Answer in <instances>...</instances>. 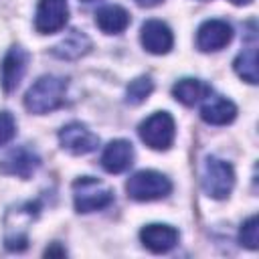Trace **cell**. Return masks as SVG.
<instances>
[{"label": "cell", "mask_w": 259, "mask_h": 259, "mask_svg": "<svg viewBox=\"0 0 259 259\" xmlns=\"http://www.w3.org/2000/svg\"><path fill=\"white\" fill-rule=\"evenodd\" d=\"M65 91H67V81L63 77L42 75L28 87L24 95V107L36 115L55 111L65 103Z\"/></svg>", "instance_id": "obj_1"}, {"label": "cell", "mask_w": 259, "mask_h": 259, "mask_svg": "<svg viewBox=\"0 0 259 259\" xmlns=\"http://www.w3.org/2000/svg\"><path fill=\"white\" fill-rule=\"evenodd\" d=\"M113 202V190L93 178V176H81L73 182V204L77 212H93L103 210Z\"/></svg>", "instance_id": "obj_2"}, {"label": "cell", "mask_w": 259, "mask_h": 259, "mask_svg": "<svg viewBox=\"0 0 259 259\" xmlns=\"http://www.w3.org/2000/svg\"><path fill=\"white\" fill-rule=\"evenodd\" d=\"M125 192L130 198H134L138 202H150V200L168 196L172 192V182L162 172L140 170V172L132 174L130 180L125 182Z\"/></svg>", "instance_id": "obj_3"}, {"label": "cell", "mask_w": 259, "mask_h": 259, "mask_svg": "<svg viewBox=\"0 0 259 259\" xmlns=\"http://www.w3.org/2000/svg\"><path fill=\"white\" fill-rule=\"evenodd\" d=\"M138 134H140V140L148 148L164 152L174 142L176 125H174V119L168 111H156L138 125Z\"/></svg>", "instance_id": "obj_4"}, {"label": "cell", "mask_w": 259, "mask_h": 259, "mask_svg": "<svg viewBox=\"0 0 259 259\" xmlns=\"http://www.w3.org/2000/svg\"><path fill=\"white\" fill-rule=\"evenodd\" d=\"M235 186V170L229 162L221 160V158H206L204 168H202V190L214 198V200H223L233 192Z\"/></svg>", "instance_id": "obj_5"}, {"label": "cell", "mask_w": 259, "mask_h": 259, "mask_svg": "<svg viewBox=\"0 0 259 259\" xmlns=\"http://www.w3.org/2000/svg\"><path fill=\"white\" fill-rule=\"evenodd\" d=\"M69 20L67 0H40L34 14V28L38 34H55L65 28Z\"/></svg>", "instance_id": "obj_6"}, {"label": "cell", "mask_w": 259, "mask_h": 259, "mask_svg": "<svg viewBox=\"0 0 259 259\" xmlns=\"http://www.w3.org/2000/svg\"><path fill=\"white\" fill-rule=\"evenodd\" d=\"M59 142L61 148L75 154V156H85L93 150H97L99 146V138L83 123L79 121H71L67 125H63L59 130Z\"/></svg>", "instance_id": "obj_7"}, {"label": "cell", "mask_w": 259, "mask_h": 259, "mask_svg": "<svg viewBox=\"0 0 259 259\" xmlns=\"http://www.w3.org/2000/svg\"><path fill=\"white\" fill-rule=\"evenodd\" d=\"M231 40H233V26L227 20H221V18L204 20L196 30V47L202 53L221 51Z\"/></svg>", "instance_id": "obj_8"}, {"label": "cell", "mask_w": 259, "mask_h": 259, "mask_svg": "<svg viewBox=\"0 0 259 259\" xmlns=\"http://www.w3.org/2000/svg\"><path fill=\"white\" fill-rule=\"evenodd\" d=\"M38 166H40L38 154L26 146L12 148L0 160V172L6 176H16V178H30Z\"/></svg>", "instance_id": "obj_9"}, {"label": "cell", "mask_w": 259, "mask_h": 259, "mask_svg": "<svg viewBox=\"0 0 259 259\" xmlns=\"http://www.w3.org/2000/svg\"><path fill=\"white\" fill-rule=\"evenodd\" d=\"M26 65H28V53L22 47L8 49L0 65V83H2L4 93H12L20 85L26 73Z\"/></svg>", "instance_id": "obj_10"}, {"label": "cell", "mask_w": 259, "mask_h": 259, "mask_svg": "<svg viewBox=\"0 0 259 259\" xmlns=\"http://www.w3.org/2000/svg\"><path fill=\"white\" fill-rule=\"evenodd\" d=\"M142 47L152 55H166L174 45V34L170 26L162 20H146L140 28Z\"/></svg>", "instance_id": "obj_11"}, {"label": "cell", "mask_w": 259, "mask_h": 259, "mask_svg": "<svg viewBox=\"0 0 259 259\" xmlns=\"http://www.w3.org/2000/svg\"><path fill=\"white\" fill-rule=\"evenodd\" d=\"M178 237H180V233L174 227L164 225V223H152L140 231L142 245L150 253H156V255L168 253L170 249H174L178 245Z\"/></svg>", "instance_id": "obj_12"}, {"label": "cell", "mask_w": 259, "mask_h": 259, "mask_svg": "<svg viewBox=\"0 0 259 259\" xmlns=\"http://www.w3.org/2000/svg\"><path fill=\"white\" fill-rule=\"evenodd\" d=\"M134 164V146L127 140H113L101 154V166L109 174H121Z\"/></svg>", "instance_id": "obj_13"}, {"label": "cell", "mask_w": 259, "mask_h": 259, "mask_svg": "<svg viewBox=\"0 0 259 259\" xmlns=\"http://www.w3.org/2000/svg\"><path fill=\"white\" fill-rule=\"evenodd\" d=\"M200 117L210 125H227L237 117V105L227 97L208 95L204 105L200 107Z\"/></svg>", "instance_id": "obj_14"}, {"label": "cell", "mask_w": 259, "mask_h": 259, "mask_svg": "<svg viewBox=\"0 0 259 259\" xmlns=\"http://www.w3.org/2000/svg\"><path fill=\"white\" fill-rule=\"evenodd\" d=\"M95 24L105 34H119L130 26V14L125 8H121L117 4H107L97 10Z\"/></svg>", "instance_id": "obj_15"}, {"label": "cell", "mask_w": 259, "mask_h": 259, "mask_svg": "<svg viewBox=\"0 0 259 259\" xmlns=\"http://www.w3.org/2000/svg\"><path fill=\"white\" fill-rule=\"evenodd\" d=\"M36 210H38V206L36 204H32V202H26V204H22V206H18L16 208V214H18V219L22 217L24 219V223H30L34 217H36ZM16 229H6V235H4V245H6V249L8 251H22V249H26V245H28V237H26V225H20V223H16L14 225Z\"/></svg>", "instance_id": "obj_16"}, {"label": "cell", "mask_w": 259, "mask_h": 259, "mask_svg": "<svg viewBox=\"0 0 259 259\" xmlns=\"http://www.w3.org/2000/svg\"><path fill=\"white\" fill-rule=\"evenodd\" d=\"M89 49H91L89 36H87L85 32L73 28V30H69V34H67L61 42H57V45L51 49V53H53L55 57H59V59L73 61V59H79V57H83L85 53H89Z\"/></svg>", "instance_id": "obj_17"}, {"label": "cell", "mask_w": 259, "mask_h": 259, "mask_svg": "<svg viewBox=\"0 0 259 259\" xmlns=\"http://www.w3.org/2000/svg\"><path fill=\"white\" fill-rule=\"evenodd\" d=\"M212 93V89L204 83V81H200V79H190V77H186V79H180L178 83H174V87H172V95H174V99L176 101H180L182 105H196L200 99H204V97H208Z\"/></svg>", "instance_id": "obj_18"}, {"label": "cell", "mask_w": 259, "mask_h": 259, "mask_svg": "<svg viewBox=\"0 0 259 259\" xmlns=\"http://www.w3.org/2000/svg\"><path fill=\"white\" fill-rule=\"evenodd\" d=\"M233 69H235V73L243 81L255 85L257 83V47L255 45H249L247 49H243L237 55V59L233 63Z\"/></svg>", "instance_id": "obj_19"}, {"label": "cell", "mask_w": 259, "mask_h": 259, "mask_svg": "<svg viewBox=\"0 0 259 259\" xmlns=\"http://www.w3.org/2000/svg\"><path fill=\"white\" fill-rule=\"evenodd\" d=\"M152 91H154V81L150 77H138V79H134L127 85V89H125V101L130 105H140V103H144L150 97Z\"/></svg>", "instance_id": "obj_20"}, {"label": "cell", "mask_w": 259, "mask_h": 259, "mask_svg": "<svg viewBox=\"0 0 259 259\" xmlns=\"http://www.w3.org/2000/svg\"><path fill=\"white\" fill-rule=\"evenodd\" d=\"M239 243L251 251H255L259 247V219L253 214L249 217L243 225H241V231H239Z\"/></svg>", "instance_id": "obj_21"}, {"label": "cell", "mask_w": 259, "mask_h": 259, "mask_svg": "<svg viewBox=\"0 0 259 259\" xmlns=\"http://www.w3.org/2000/svg\"><path fill=\"white\" fill-rule=\"evenodd\" d=\"M16 136V119L8 111H0V146L8 144Z\"/></svg>", "instance_id": "obj_22"}, {"label": "cell", "mask_w": 259, "mask_h": 259, "mask_svg": "<svg viewBox=\"0 0 259 259\" xmlns=\"http://www.w3.org/2000/svg\"><path fill=\"white\" fill-rule=\"evenodd\" d=\"M45 255H47V257H51V255H61V257H63V255H67V251H65L63 247H59V243H55L53 247H49V249L45 251Z\"/></svg>", "instance_id": "obj_23"}, {"label": "cell", "mask_w": 259, "mask_h": 259, "mask_svg": "<svg viewBox=\"0 0 259 259\" xmlns=\"http://www.w3.org/2000/svg\"><path fill=\"white\" fill-rule=\"evenodd\" d=\"M140 6H146V8H150V6H156V4H160V2H164V0H136Z\"/></svg>", "instance_id": "obj_24"}, {"label": "cell", "mask_w": 259, "mask_h": 259, "mask_svg": "<svg viewBox=\"0 0 259 259\" xmlns=\"http://www.w3.org/2000/svg\"><path fill=\"white\" fill-rule=\"evenodd\" d=\"M233 4H237V6H241V4H249L251 0H231Z\"/></svg>", "instance_id": "obj_25"}, {"label": "cell", "mask_w": 259, "mask_h": 259, "mask_svg": "<svg viewBox=\"0 0 259 259\" xmlns=\"http://www.w3.org/2000/svg\"><path fill=\"white\" fill-rule=\"evenodd\" d=\"M83 2H93V0H83Z\"/></svg>", "instance_id": "obj_26"}]
</instances>
